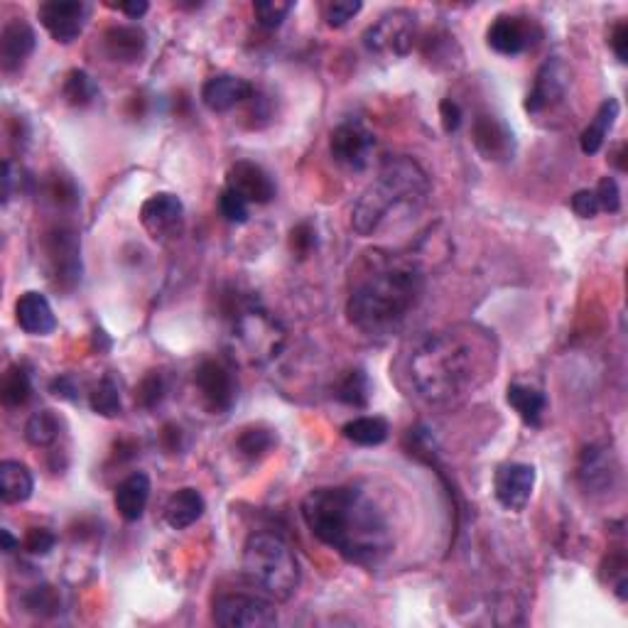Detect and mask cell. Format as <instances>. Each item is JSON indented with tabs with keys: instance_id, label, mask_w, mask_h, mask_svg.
Masks as SVG:
<instances>
[{
	"instance_id": "6da1fadb",
	"label": "cell",
	"mask_w": 628,
	"mask_h": 628,
	"mask_svg": "<svg viewBox=\"0 0 628 628\" xmlns=\"http://www.w3.org/2000/svg\"><path fill=\"white\" fill-rule=\"evenodd\" d=\"M494 356L489 332L457 324L422 337L408 354L405 376L427 405H454L491 376Z\"/></svg>"
},
{
	"instance_id": "7a4b0ae2",
	"label": "cell",
	"mask_w": 628,
	"mask_h": 628,
	"mask_svg": "<svg viewBox=\"0 0 628 628\" xmlns=\"http://www.w3.org/2000/svg\"><path fill=\"white\" fill-rule=\"evenodd\" d=\"M425 273L415 258L393 251H368L351 268L346 314L368 337H391L418 307Z\"/></svg>"
},
{
	"instance_id": "3957f363",
	"label": "cell",
	"mask_w": 628,
	"mask_h": 628,
	"mask_svg": "<svg viewBox=\"0 0 628 628\" xmlns=\"http://www.w3.org/2000/svg\"><path fill=\"white\" fill-rule=\"evenodd\" d=\"M302 521L346 562L376 567L393 550L391 525L373 498L354 486H322L302 498Z\"/></svg>"
},
{
	"instance_id": "277c9868",
	"label": "cell",
	"mask_w": 628,
	"mask_h": 628,
	"mask_svg": "<svg viewBox=\"0 0 628 628\" xmlns=\"http://www.w3.org/2000/svg\"><path fill=\"white\" fill-rule=\"evenodd\" d=\"M432 184L418 160L408 155L386 157L376 180L351 211V229L359 236H376L391 221L410 219L427 204Z\"/></svg>"
},
{
	"instance_id": "5b68a950",
	"label": "cell",
	"mask_w": 628,
	"mask_h": 628,
	"mask_svg": "<svg viewBox=\"0 0 628 628\" xmlns=\"http://www.w3.org/2000/svg\"><path fill=\"white\" fill-rule=\"evenodd\" d=\"M243 577L275 602H288L300 587L295 552L278 533H253L243 545Z\"/></svg>"
},
{
	"instance_id": "8992f818",
	"label": "cell",
	"mask_w": 628,
	"mask_h": 628,
	"mask_svg": "<svg viewBox=\"0 0 628 628\" xmlns=\"http://www.w3.org/2000/svg\"><path fill=\"white\" fill-rule=\"evenodd\" d=\"M234 312H231V322H234V337L241 341L243 349L253 359H268L278 351L280 341H283V332L278 329V322L268 317L258 302L243 300L236 297Z\"/></svg>"
},
{
	"instance_id": "52a82bcc",
	"label": "cell",
	"mask_w": 628,
	"mask_h": 628,
	"mask_svg": "<svg viewBox=\"0 0 628 628\" xmlns=\"http://www.w3.org/2000/svg\"><path fill=\"white\" fill-rule=\"evenodd\" d=\"M415 40H418V15L408 8L388 10L364 32L368 52L393 54V57L413 52Z\"/></svg>"
},
{
	"instance_id": "ba28073f",
	"label": "cell",
	"mask_w": 628,
	"mask_h": 628,
	"mask_svg": "<svg viewBox=\"0 0 628 628\" xmlns=\"http://www.w3.org/2000/svg\"><path fill=\"white\" fill-rule=\"evenodd\" d=\"M45 258L54 285L72 292L81 283V241L74 226L54 224L45 234Z\"/></svg>"
},
{
	"instance_id": "9c48e42d",
	"label": "cell",
	"mask_w": 628,
	"mask_h": 628,
	"mask_svg": "<svg viewBox=\"0 0 628 628\" xmlns=\"http://www.w3.org/2000/svg\"><path fill=\"white\" fill-rule=\"evenodd\" d=\"M214 621L224 628H270L278 624V611L261 594L226 592L216 597Z\"/></svg>"
},
{
	"instance_id": "30bf717a",
	"label": "cell",
	"mask_w": 628,
	"mask_h": 628,
	"mask_svg": "<svg viewBox=\"0 0 628 628\" xmlns=\"http://www.w3.org/2000/svg\"><path fill=\"white\" fill-rule=\"evenodd\" d=\"M373 148H376V138L359 121L339 123L332 131V138H329V153H332L334 162L354 172L366 170Z\"/></svg>"
},
{
	"instance_id": "8fae6325",
	"label": "cell",
	"mask_w": 628,
	"mask_h": 628,
	"mask_svg": "<svg viewBox=\"0 0 628 628\" xmlns=\"http://www.w3.org/2000/svg\"><path fill=\"white\" fill-rule=\"evenodd\" d=\"M89 15L91 5L84 0H47L37 8L42 27L50 32L54 42H62V45L77 40L84 32Z\"/></svg>"
},
{
	"instance_id": "7c38bea8",
	"label": "cell",
	"mask_w": 628,
	"mask_h": 628,
	"mask_svg": "<svg viewBox=\"0 0 628 628\" xmlns=\"http://www.w3.org/2000/svg\"><path fill=\"white\" fill-rule=\"evenodd\" d=\"M140 224L155 241H172L184 231V204L177 194L157 192L140 207Z\"/></svg>"
},
{
	"instance_id": "4fadbf2b",
	"label": "cell",
	"mask_w": 628,
	"mask_h": 628,
	"mask_svg": "<svg viewBox=\"0 0 628 628\" xmlns=\"http://www.w3.org/2000/svg\"><path fill=\"white\" fill-rule=\"evenodd\" d=\"M194 388L211 413H226L236 400L234 373L219 359H204L194 371Z\"/></svg>"
},
{
	"instance_id": "5bb4252c",
	"label": "cell",
	"mask_w": 628,
	"mask_h": 628,
	"mask_svg": "<svg viewBox=\"0 0 628 628\" xmlns=\"http://www.w3.org/2000/svg\"><path fill=\"white\" fill-rule=\"evenodd\" d=\"M540 27L523 15H498L486 32L489 47L503 57H518L538 42Z\"/></svg>"
},
{
	"instance_id": "9a60e30c",
	"label": "cell",
	"mask_w": 628,
	"mask_h": 628,
	"mask_svg": "<svg viewBox=\"0 0 628 628\" xmlns=\"http://www.w3.org/2000/svg\"><path fill=\"white\" fill-rule=\"evenodd\" d=\"M577 481L587 494H606L619 481V462L609 445H589L579 454Z\"/></svg>"
},
{
	"instance_id": "2e32d148",
	"label": "cell",
	"mask_w": 628,
	"mask_h": 628,
	"mask_svg": "<svg viewBox=\"0 0 628 628\" xmlns=\"http://www.w3.org/2000/svg\"><path fill=\"white\" fill-rule=\"evenodd\" d=\"M570 86V67L560 57H552L535 74V84L525 96V111L538 116L555 104H560Z\"/></svg>"
},
{
	"instance_id": "e0dca14e",
	"label": "cell",
	"mask_w": 628,
	"mask_h": 628,
	"mask_svg": "<svg viewBox=\"0 0 628 628\" xmlns=\"http://www.w3.org/2000/svg\"><path fill=\"white\" fill-rule=\"evenodd\" d=\"M535 489V467L523 462H508L498 467L494 476V494L496 501L506 511L521 513L530 503Z\"/></svg>"
},
{
	"instance_id": "ac0fdd59",
	"label": "cell",
	"mask_w": 628,
	"mask_h": 628,
	"mask_svg": "<svg viewBox=\"0 0 628 628\" xmlns=\"http://www.w3.org/2000/svg\"><path fill=\"white\" fill-rule=\"evenodd\" d=\"M471 140H474L476 150L484 155V160L506 162L516 153V140H513L511 128L501 118L491 116V113H479L474 118Z\"/></svg>"
},
{
	"instance_id": "d6986e66",
	"label": "cell",
	"mask_w": 628,
	"mask_h": 628,
	"mask_svg": "<svg viewBox=\"0 0 628 628\" xmlns=\"http://www.w3.org/2000/svg\"><path fill=\"white\" fill-rule=\"evenodd\" d=\"M226 187L241 194L248 204H270L275 199V182L261 165L248 160H238L231 165Z\"/></svg>"
},
{
	"instance_id": "ffe728a7",
	"label": "cell",
	"mask_w": 628,
	"mask_h": 628,
	"mask_svg": "<svg viewBox=\"0 0 628 628\" xmlns=\"http://www.w3.org/2000/svg\"><path fill=\"white\" fill-rule=\"evenodd\" d=\"M253 96V84L236 74H219L202 86V101L209 111L226 113L231 108L246 104Z\"/></svg>"
},
{
	"instance_id": "44dd1931",
	"label": "cell",
	"mask_w": 628,
	"mask_h": 628,
	"mask_svg": "<svg viewBox=\"0 0 628 628\" xmlns=\"http://www.w3.org/2000/svg\"><path fill=\"white\" fill-rule=\"evenodd\" d=\"M37 35L32 30L30 23H25L23 18H13L10 23H5L3 32H0V64H3V72H15L27 62L32 52H35Z\"/></svg>"
},
{
	"instance_id": "7402d4cb",
	"label": "cell",
	"mask_w": 628,
	"mask_h": 628,
	"mask_svg": "<svg viewBox=\"0 0 628 628\" xmlns=\"http://www.w3.org/2000/svg\"><path fill=\"white\" fill-rule=\"evenodd\" d=\"M15 319H18V327L30 337H47L57 329V317H54L50 300L35 290L23 292L15 302Z\"/></svg>"
},
{
	"instance_id": "603a6c76",
	"label": "cell",
	"mask_w": 628,
	"mask_h": 628,
	"mask_svg": "<svg viewBox=\"0 0 628 628\" xmlns=\"http://www.w3.org/2000/svg\"><path fill=\"white\" fill-rule=\"evenodd\" d=\"M148 50V35L138 25H113L104 32V52L111 62H140Z\"/></svg>"
},
{
	"instance_id": "cb8c5ba5",
	"label": "cell",
	"mask_w": 628,
	"mask_h": 628,
	"mask_svg": "<svg viewBox=\"0 0 628 628\" xmlns=\"http://www.w3.org/2000/svg\"><path fill=\"white\" fill-rule=\"evenodd\" d=\"M150 491H153V484H150V476L145 471H133L131 476H126L118 484L113 501H116V511L121 513L123 521L135 523L143 518L150 501Z\"/></svg>"
},
{
	"instance_id": "d4e9b609",
	"label": "cell",
	"mask_w": 628,
	"mask_h": 628,
	"mask_svg": "<svg viewBox=\"0 0 628 628\" xmlns=\"http://www.w3.org/2000/svg\"><path fill=\"white\" fill-rule=\"evenodd\" d=\"M32 491H35V479L23 462H15V459L0 462V498L3 503L18 506L32 496Z\"/></svg>"
},
{
	"instance_id": "484cf974",
	"label": "cell",
	"mask_w": 628,
	"mask_h": 628,
	"mask_svg": "<svg viewBox=\"0 0 628 628\" xmlns=\"http://www.w3.org/2000/svg\"><path fill=\"white\" fill-rule=\"evenodd\" d=\"M204 496L197 489H180L170 496L165 506V521L172 530H187L204 516Z\"/></svg>"
},
{
	"instance_id": "4316f807",
	"label": "cell",
	"mask_w": 628,
	"mask_h": 628,
	"mask_svg": "<svg viewBox=\"0 0 628 628\" xmlns=\"http://www.w3.org/2000/svg\"><path fill=\"white\" fill-rule=\"evenodd\" d=\"M506 400L525 425L538 427L540 422H543L545 408H548V398H545V393L538 391V388L523 386V383H511L506 391Z\"/></svg>"
},
{
	"instance_id": "83f0119b",
	"label": "cell",
	"mask_w": 628,
	"mask_h": 628,
	"mask_svg": "<svg viewBox=\"0 0 628 628\" xmlns=\"http://www.w3.org/2000/svg\"><path fill=\"white\" fill-rule=\"evenodd\" d=\"M621 113V104L616 99H606L602 106H599L597 116L582 131V138H579V148H582L584 155H597L602 150L606 135H609L611 128H614L616 118Z\"/></svg>"
},
{
	"instance_id": "f1b7e54d",
	"label": "cell",
	"mask_w": 628,
	"mask_h": 628,
	"mask_svg": "<svg viewBox=\"0 0 628 628\" xmlns=\"http://www.w3.org/2000/svg\"><path fill=\"white\" fill-rule=\"evenodd\" d=\"M341 435L359 447H378L388 440L391 427H388V422L383 418H376V415H373V418L371 415H364V418L346 422V425L341 427Z\"/></svg>"
},
{
	"instance_id": "f546056e",
	"label": "cell",
	"mask_w": 628,
	"mask_h": 628,
	"mask_svg": "<svg viewBox=\"0 0 628 628\" xmlns=\"http://www.w3.org/2000/svg\"><path fill=\"white\" fill-rule=\"evenodd\" d=\"M0 395L8 408H23L27 400L32 398V376L23 364H15L5 371Z\"/></svg>"
},
{
	"instance_id": "4dcf8cb0",
	"label": "cell",
	"mask_w": 628,
	"mask_h": 628,
	"mask_svg": "<svg viewBox=\"0 0 628 628\" xmlns=\"http://www.w3.org/2000/svg\"><path fill=\"white\" fill-rule=\"evenodd\" d=\"M59 427H62V422L52 410H37L25 425V440L32 447H52L59 440Z\"/></svg>"
},
{
	"instance_id": "1f68e13d",
	"label": "cell",
	"mask_w": 628,
	"mask_h": 628,
	"mask_svg": "<svg viewBox=\"0 0 628 628\" xmlns=\"http://www.w3.org/2000/svg\"><path fill=\"white\" fill-rule=\"evenodd\" d=\"M275 442H278V437L268 427H246L238 435L236 452L246 459H263L265 454L273 452Z\"/></svg>"
},
{
	"instance_id": "d6a6232c",
	"label": "cell",
	"mask_w": 628,
	"mask_h": 628,
	"mask_svg": "<svg viewBox=\"0 0 628 628\" xmlns=\"http://www.w3.org/2000/svg\"><path fill=\"white\" fill-rule=\"evenodd\" d=\"M62 94L64 99H67V104L84 108L94 104V99L99 96V86H96V81L91 79V74H86L84 69H72V72L67 74V79H64Z\"/></svg>"
},
{
	"instance_id": "836d02e7",
	"label": "cell",
	"mask_w": 628,
	"mask_h": 628,
	"mask_svg": "<svg viewBox=\"0 0 628 628\" xmlns=\"http://www.w3.org/2000/svg\"><path fill=\"white\" fill-rule=\"evenodd\" d=\"M89 405L96 415H101V418H116V415H121L123 403L118 383L113 381L111 376L101 378L99 386L89 393Z\"/></svg>"
},
{
	"instance_id": "e575fe53",
	"label": "cell",
	"mask_w": 628,
	"mask_h": 628,
	"mask_svg": "<svg viewBox=\"0 0 628 628\" xmlns=\"http://www.w3.org/2000/svg\"><path fill=\"white\" fill-rule=\"evenodd\" d=\"M337 398L341 403L351 405V408H366L368 398H371V386H368V376L361 368L346 373L337 386Z\"/></svg>"
},
{
	"instance_id": "d590c367",
	"label": "cell",
	"mask_w": 628,
	"mask_h": 628,
	"mask_svg": "<svg viewBox=\"0 0 628 628\" xmlns=\"http://www.w3.org/2000/svg\"><path fill=\"white\" fill-rule=\"evenodd\" d=\"M165 393H167L165 376H162L160 371H150L148 376L140 381L138 391H135V400H138L140 408L153 410L162 403V400H165Z\"/></svg>"
},
{
	"instance_id": "8d00e7d4",
	"label": "cell",
	"mask_w": 628,
	"mask_h": 628,
	"mask_svg": "<svg viewBox=\"0 0 628 628\" xmlns=\"http://www.w3.org/2000/svg\"><path fill=\"white\" fill-rule=\"evenodd\" d=\"M292 8L295 5L288 3V0H258L253 5V13H256L258 25L265 27V30H275V27L283 25V20L288 18Z\"/></svg>"
},
{
	"instance_id": "74e56055",
	"label": "cell",
	"mask_w": 628,
	"mask_h": 628,
	"mask_svg": "<svg viewBox=\"0 0 628 628\" xmlns=\"http://www.w3.org/2000/svg\"><path fill=\"white\" fill-rule=\"evenodd\" d=\"M219 211L229 224H246L248 216H251V204L236 194L234 189L226 187L219 197Z\"/></svg>"
},
{
	"instance_id": "f35d334b",
	"label": "cell",
	"mask_w": 628,
	"mask_h": 628,
	"mask_svg": "<svg viewBox=\"0 0 628 628\" xmlns=\"http://www.w3.org/2000/svg\"><path fill=\"white\" fill-rule=\"evenodd\" d=\"M25 609L32 611V614H40V616H52L59 611V597L54 592V587H35L25 594L23 599Z\"/></svg>"
},
{
	"instance_id": "ab89813d",
	"label": "cell",
	"mask_w": 628,
	"mask_h": 628,
	"mask_svg": "<svg viewBox=\"0 0 628 628\" xmlns=\"http://www.w3.org/2000/svg\"><path fill=\"white\" fill-rule=\"evenodd\" d=\"M47 197L57 204L59 209H74L79 204V192L74 187V182L64 175H54L47 182Z\"/></svg>"
},
{
	"instance_id": "60d3db41",
	"label": "cell",
	"mask_w": 628,
	"mask_h": 628,
	"mask_svg": "<svg viewBox=\"0 0 628 628\" xmlns=\"http://www.w3.org/2000/svg\"><path fill=\"white\" fill-rule=\"evenodd\" d=\"M361 8H364L361 0H334L324 5V20L329 27H344L361 13Z\"/></svg>"
},
{
	"instance_id": "b9f144b4",
	"label": "cell",
	"mask_w": 628,
	"mask_h": 628,
	"mask_svg": "<svg viewBox=\"0 0 628 628\" xmlns=\"http://www.w3.org/2000/svg\"><path fill=\"white\" fill-rule=\"evenodd\" d=\"M54 545H57V535H54L50 528H30L23 540V548L35 557L50 555Z\"/></svg>"
},
{
	"instance_id": "7bdbcfd3",
	"label": "cell",
	"mask_w": 628,
	"mask_h": 628,
	"mask_svg": "<svg viewBox=\"0 0 628 628\" xmlns=\"http://www.w3.org/2000/svg\"><path fill=\"white\" fill-rule=\"evenodd\" d=\"M290 246L292 253H297L300 258L310 256L314 248H317V231H314V226L307 224V221L297 224L295 229L290 231Z\"/></svg>"
},
{
	"instance_id": "ee69618b",
	"label": "cell",
	"mask_w": 628,
	"mask_h": 628,
	"mask_svg": "<svg viewBox=\"0 0 628 628\" xmlns=\"http://www.w3.org/2000/svg\"><path fill=\"white\" fill-rule=\"evenodd\" d=\"M594 194H597L599 209L602 211L616 214V211L621 209V189H619V184H616L614 177H604V180L597 184V189H594Z\"/></svg>"
},
{
	"instance_id": "f6af8a7d",
	"label": "cell",
	"mask_w": 628,
	"mask_h": 628,
	"mask_svg": "<svg viewBox=\"0 0 628 628\" xmlns=\"http://www.w3.org/2000/svg\"><path fill=\"white\" fill-rule=\"evenodd\" d=\"M572 211H575L577 216H582V219H594V216L599 214V199L597 194H594V189H579V192H575V197H572Z\"/></svg>"
},
{
	"instance_id": "bcb514c9",
	"label": "cell",
	"mask_w": 628,
	"mask_h": 628,
	"mask_svg": "<svg viewBox=\"0 0 628 628\" xmlns=\"http://www.w3.org/2000/svg\"><path fill=\"white\" fill-rule=\"evenodd\" d=\"M611 50H614L616 57H619L621 64L628 62V25L626 20H619V23L614 25V30H611Z\"/></svg>"
},
{
	"instance_id": "7dc6e473",
	"label": "cell",
	"mask_w": 628,
	"mask_h": 628,
	"mask_svg": "<svg viewBox=\"0 0 628 628\" xmlns=\"http://www.w3.org/2000/svg\"><path fill=\"white\" fill-rule=\"evenodd\" d=\"M440 116H442V126H445L447 133H454L459 131V126H462V108H459L457 101L452 99H445L440 104Z\"/></svg>"
},
{
	"instance_id": "c3c4849f",
	"label": "cell",
	"mask_w": 628,
	"mask_h": 628,
	"mask_svg": "<svg viewBox=\"0 0 628 628\" xmlns=\"http://www.w3.org/2000/svg\"><path fill=\"white\" fill-rule=\"evenodd\" d=\"M50 391L57 395V398H64V400H77L79 398V388L77 383H74L72 376H59L54 378V381L50 383Z\"/></svg>"
},
{
	"instance_id": "681fc988",
	"label": "cell",
	"mask_w": 628,
	"mask_h": 628,
	"mask_svg": "<svg viewBox=\"0 0 628 628\" xmlns=\"http://www.w3.org/2000/svg\"><path fill=\"white\" fill-rule=\"evenodd\" d=\"M182 430L177 425H165L162 427V447L167 452H180L182 449Z\"/></svg>"
},
{
	"instance_id": "f907efd6",
	"label": "cell",
	"mask_w": 628,
	"mask_h": 628,
	"mask_svg": "<svg viewBox=\"0 0 628 628\" xmlns=\"http://www.w3.org/2000/svg\"><path fill=\"white\" fill-rule=\"evenodd\" d=\"M113 8L121 10V13H126L128 18L138 20V18H143L145 13H148L150 5H148V0H126V3H116Z\"/></svg>"
},
{
	"instance_id": "816d5d0a",
	"label": "cell",
	"mask_w": 628,
	"mask_h": 628,
	"mask_svg": "<svg viewBox=\"0 0 628 628\" xmlns=\"http://www.w3.org/2000/svg\"><path fill=\"white\" fill-rule=\"evenodd\" d=\"M13 182H15V167H13V162L5 160V165H3V202H10V197H13Z\"/></svg>"
},
{
	"instance_id": "f5cc1de1",
	"label": "cell",
	"mask_w": 628,
	"mask_h": 628,
	"mask_svg": "<svg viewBox=\"0 0 628 628\" xmlns=\"http://www.w3.org/2000/svg\"><path fill=\"white\" fill-rule=\"evenodd\" d=\"M0 540H3V552H8V555H10V552H15V550L20 548V540H15L13 533H10L8 528L0 530Z\"/></svg>"
},
{
	"instance_id": "db71d44e",
	"label": "cell",
	"mask_w": 628,
	"mask_h": 628,
	"mask_svg": "<svg viewBox=\"0 0 628 628\" xmlns=\"http://www.w3.org/2000/svg\"><path fill=\"white\" fill-rule=\"evenodd\" d=\"M624 150H626V145H621V148H619V153H616V155H614V165H616V167H619V170H621V172H624V170H626V162H624Z\"/></svg>"
}]
</instances>
